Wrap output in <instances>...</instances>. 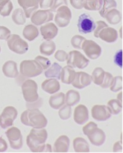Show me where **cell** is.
Masks as SVG:
<instances>
[{
	"mask_svg": "<svg viewBox=\"0 0 123 153\" xmlns=\"http://www.w3.org/2000/svg\"><path fill=\"white\" fill-rule=\"evenodd\" d=\"M47 138L48 133L45 129L33 128L27 137V145L32 152H45Z\"/></svg>",
	"mask_w": 123,
	"mask_h": 153,
	"instance_id": "obj_1",
	"label": "cell"
},
{
	"mask_svg": "<svg viewBox=\"0 0 123 153\" xmlns=\"http://www.w3.org/2000/svg\"><path fill=\"white\" fill-rule=\"evenodd\" d=\"M21 120L24 125L34 128H45L48 123L43 113L37 108L28 109L24 111L21 114Z\"/></svg>",
	"mask_w": 123,
	"mask_h": 153,
	"instance_id": "obj_2",
	"label": "cell"
},
{
	"mask_svg": "<svg viewBox=\"0 0 123 153\" xmlns=\"http://www.w3.org/2000/svg\"><path fill=\"white\" fill-rule=\"evenodd\" d=\"M82 131L84 135L87 136L92 144L96 146H101L106 140L105 133L101 129L98 128L97 124L90 122L85 126Z\"/></svg>",
	"mask_w": 123,
	"mask_h": 153,
	"instance_id": "obj_3",
	"label": "cell"
},
{
	"mask_svg": "<svg viewBox=\"0 0 123 153\" xmlns=\"http://www.w3.org/2000/svg\"><path fill=\"white\" fill-rule=\"evenodd\" d=\"M41 65L35 60H25L20 64V72L26 77H35L43 72Z\"/></svg>",
	"mask_w": 123,
	"mask_h": 153,
	"instance_id": "obj_4",
	"label": "cell"
},
{
	"mask_svg": "<svg viewBox=\"0 0 123 153\" xmlns=\"http://www.w3.org/2000/svg\"><path fill=\"white\" fill-rule=\"evenodd\" d=\"M22 92L25 101L28 103H33L39 100L38 85L33 80H27L22 85Z\"/></svg>",
	"mask_w": 123,
	"mask_h": 153,
	"instance_id": "obj_5",
	"label": "cell"
},
{
	"mask_svg": "<svg viewBox=\"0 0 123 153\" xmlns=\"http://www.w3.org/2000/svg\"><path fill=\"white\" fill-rule=\"evenodd\" d=\"M8 48L13 52L18 54H24L29 50V45L17 34H13L6 40Z\"/></svg>",
	"mask_w": 123,
	"mask_h": 153,
	"instance_id": "obj_6",
	"label": "cell"
},
{
	"mask_svg": "<svg viewBox=\"0 0 123 153\" xmlns=\"http://www.w3.org/2000/svg\"><path fill=\"white\" fill-rule=\"evenodd\" d=\"M89 62L90 61L79 51L74 50L68 54L67 64L72 68L85 69L89 65Z\"/></svg>",
	"mask_w": 123,
	"mask_h": 153,
	"instance_id": "obj_7",
	"label": "cell"
},
{
	"mask_svg": "<svg viewBox=\"0 0 123 153\" xmlns=\"http://www.w3.org/2000/svg\"><path fill=\"white\" fill-rule=\"evenodd\" d=\"M17 116V109L13 106H7L0 115V127L3 129L13 125L14 121Z\"/></svg>",
	"mask_w": 123,
	"mask_h": 153,
	"instance_id": "obj_8",
	"label": "cell"
},
{
	"mask_svg": "<svg viewBox=\"0 0 123 153\" xmlns=\"http://www.w3.org/2000/svg\"><path fill=\"white\" fill-rule=\"evenodd\" d=\"M71 19L72 13L71 9L68 6H62L56 11L54 21L59 27L63 28L67 27L69 24Z\"/></svg>",
	"mask_w": 123,
	"mask_h": 153,
	"instance_id": "obj_9",
	"label": "cell"
},
{
	"mask_svg": "<svg viewBox=\"0 0 123 153\" xmlns=\"http://www.w3.org/2000/svg\"><path fill=\"white\" fill-rule=\"evenodd\" d=\"M78 27L81 33L87 34L94 31L96 24L89 14L83 13L79 17Z\"/></svg>",
	"mask_w": 123,
	"mask_h": 153,
	"instance_id": "obj_10",
	"label": "cell"
},
{
	"mask_svg": "<svg viewBox=\"0 0 123 153\" xmlns=\"http://www.w3.org/2000/svg\"><path fill=\"white\" fill-rule=\"evenodd\" d=\"M5 133L11 148L17 150L22 147L23 138L21 131L18 128L13 127L9 128Z\"/></svg>",
	"mask_w": 123,
	"mask_h": 153,
	"instance_id": "obj_11",
	"label": "cell"
},
{
	"mask_svg": "<svg viewBox=\"0 0 123 153\" xmlns=\"http://www.w3.org/2000/svg\"><path fill=\"white\" fill-rule=\"evenodd\" d=\"M82 49L86 55L91 59L98 58L101 54V47L93 40H85L82 43Z\"/></svg>",
	"mask_w": 123,
	"mask_h": 153,
	"instance_id": "obj_12",
	"label": "cell"
},
{
	"mask_svg": "<svg viewBox=\"0 0 123 153\" xmlns=\"http://www.w3.org/2000/svg\"><path fill=\"white\" fill-rule=\"evenodd\" d=\"M31 22L35 25H41L53 21L54 14L50 9L38 10L31 16Z\"/></svg>",
	"mask_w": 123,
	"mask_h": 153,
	"instance_id": "obj_13",
	"label": "cell"
},
{
	"mask_svg": "<svg viewBox=\"0 0 123 153\" xmlns=\"http://www.w3.org/2000/svg\"><path fill=\"white\" fill-rule=\"evenodd\" d=\"M92 117L97 121H106L111 116V114L105 105H95L91 111Z\"/></svg>",
	"mask_w": 123,
	"mask_h": 153,
	"instance_id": "obj_14",
	"label": "cell"
},
{
	"mask_svg": "<svg viewBox=\"0 0 123 153\" xmlns=\"http://www.w3.org/2000/svg\"><path fill=\"white\" fill-rule=\"evenodd\" d=\"M91 76L83 72H78L75 74V79L71 83L74 87L78 89H82L91 84Z\"/></svg>",
	"mask_w": 123,
	"mask_h": 153,
	"instance_id": "obj_15",
	"label": "cell"
},
{
	"mask_svg": "<svg viewBox=\"0 0 123 153\" xmlns=\"http://www.w3.org/2000/svg\"><path fill=\"white\" fill-rule=\"evenodd\" d=\"M40 0H17L18 4L23 8L25 17L30 18L39 7Z\"/></svg>",
	"mask_w": 123,
	"mask_h": 153,
	"instance_id": "obj_16",
	"label": "cell"
},
{
	"mask_svg": "<svg viewBox=\"0 0 123 153\" xmlns=\"http://www.w3.org/2000/svg\"><path fill=\"white\" fill-rule=\"evenodd\" d=\"M89 119V111L87 108L83 104H80L74 109V120L79 125H83Z\"/></svg>",
	"mask_w": 123,
	"mask_h": 153,
	"instance_id": "obj_17",
	"label": "cell"
},
{
	"mask_svg": "<svg viewBox=\"0 0 123 153\" xmlns=\"http://www.w3.org/2000/svg\"><path fill=\"white\" fill-rule=\"evenodd\" d=\"M40 32L43 39L46 40H51L58 35V28L54 24L50 22L40 27Z\"/></svg>",
	"mask_w": 123,
	"mask_h": 153,
	"instance_id": "obj_18",
	"label": "cell"
},
{
	"mask_svg": "<svg viewBox=\"0 0 123 153\" xmlns=\"http://www.w3.org/2000/svg\"><path fill=\"white\" fill-rule=\"evenodd\" d=\"M118 37V32L112 27H107L103 28L98 34V38L107 43L115 42Z\"/></svg>",
	"mask_w": 123,
	"mask_h": 153,
	"instance_id": "obj_19",
	"label": "cell"
},
{
	"mask_svg": "<svg viewBox=\"0 0 123 153\" xmlns=\"http://www.w3.org/2000/svg\"><path fill=\"white\" fill-rule=\"evenodd\" d=\"M70 145V140L66 135H61L56 140L53 146L54 152H67Z\"/></svg>",
	"mask_w": 123,
	"mask_h": 153,
	"instance_id": "obj_20",
	"label": "cell"
},
{
	"mask_svg": "<svg viewBox=\"0 0 123 153\" xmlns=\"http://www.w3.org/2000/svg\"><path fill=\"white\" fill-rule=\"evenodd\" d=\"M2 71L7 78H16L19 75L17 63L13 61H6L2 67Z\"/></svg>",
	"mask_w": 123,
	"mask_h": 153,
	"instance_id": "obj_21",
	"label": "cell"
},
{
	"mask_svg": "<svg viewBox=\"0 0 123 153\" xmlns=\"http://www.w3.org/2000/svg\"><path fill=\"white\" fill-rule=\"evenodd\" d=\"M42 88L46 93L53 94L60 90V83L55 79H47L42 83Z\"/></svg>",
	"mask_w": 123,
	"mask_h": 153,
	"instance_id": "obj_22",
	"label": "cell"
},
{
	"mask_svg": "<svg viewBox=\"0 0 123 153\" xmlns=\"http://www.w3.org/2000/svg\"><path fill=\"white\" fill-rule=\"evenodd\" d=\"M75 74L76 72L72 67L66 65L62 68L60 79L63 83L71 84L75 79Z\"/></svg>",
	"mask_w": 123,
	"mask_h": 153,
	"instance_id": "obj_23",
	"label": "cell"
},
{
	"mask_svg": "<svg viewBox=\"0 0 123 153\" xmlns=\"http://www.w3.org/2000/svg\"><path fill=\"white\" fill-rule=\"evenodd\" d=\"M73 147L75 152H90V146L88 142L82 137H77L74 140Z\"/></svg>",
	"mask_w": 123,
	"mask_h": 153,
	"instance_id": "obj_24",
	"label": "cell"
},
{
	"mask_svg": "<svg viewBox=\"0 0 123 153\" xmlns=\"http://www.w3.org/2000/svg\"><path fill=\"white\" fill-rule=\"evenodd\" d=\"M65 103V94L63 93H59L54 94L50 98L49 104L51 108L58 109Z\"/></svg>",
	"mask_w": 123,
	"mask_h": 153,
	"instance_id": "obj_25",
	"label": "cell"
},
{
	"mask_svg": "<svg viewBox=\"0 0 123 153\" xmlns=\"http://www.w3.org/2000/svg\"><path fill=\"white\" fill-rule=\"evenodd\" d=\"M104 18L106 19V20L110 24L116 25L121 21L122 15L119 11L116 8H114L108 11Z\"/></svg>",
	"mask_w": 123,
	"mask_h": 153,
	"instance_id": "obj_26",
	"label": "cell"
},
{
	"mask_svg": "<svg viewBox=\"0 0 123 153\" xmlns=\"http://www.w3.org/2000/svg\"><path fill=\"white\" fill-rule=\"evenodd\" d=\"M22 35L26 40L29 42H32L38 37L39 35V32L36 26L29 24L24 27Z\"/></svg>",
	"mask_w": 123,
	"mask_h": 153,
	"instance_id": "obj_27",
	"label": "cell"
},
{
	"mask_svg": "<svg viewBox=\"0 0 123 153\" xmlns=\"http://www.w3.org/2000/svg\"><path fill=\"white\" fill-rule=\"evenodd\" d=\"M62 67L56 62H54L45 72V75L47 78H54L60 79Z\"/></svg>",
	"mask_w": 123,
	"mask_h": 153,
	"instance_id": "obj_28",
	"label": "cell"
},
{
	"mask_svg": "<svg viewBox=\"0 0 123 153\" xmlns=\"http://www.w3.org/2000/svg\"><path fill=\"white\" fill-rule=\"evenodd\" d=\"M81 100V96L78 91L71 90L65 95V102L69 106H74L77 104Z\"/></svg>",
	"mask_w": 123,
	"mask_h": 153,
	"instance_id": "obj_29",
	"label": "cell"
},
{
	"mask_svg": "<svg viewBox=\"0 0 123 153\" xmlns=\"http://www.w3.org/2000/svg\"><path fill=\"white\" fill-rule=\"evenodd\" d=\"M56 50V45L51 40H46L43 42L40 46V51L43 55L50 56L52 55Z\"/></svg>",
	"mask_w": 123,
	"mask_h": 153,
	"instance_id": "obj_30",
	"label": "cell"
},
{
	"mask_svg": "<svg viewBox=\"0 0 123 153\" xmlns=\"http://www.w3.org/2000/svg\"><path fill=\"white\" fill-rule=\"evenodd\" d=\"M12 20L18 25H22L25 23L26 17L22 9L17 8L15 9L12 14Z\"/></svg>",
	"mask_w": 123,
	"mask_h": 153,
	"instance_id": "obj_31",
	"label": "cell"
},
{
	"mask_svg": "<svg viewBox=\"0 0 123 153\" xmlns=\"http://www.w3.org/2000/svg\"><path fill=\"white\" fill-rule=\"evenodd\" d=\"M103 4V0H84L83 7L87 11H99Z\"/></svg>",
	"mask_w": 123,
	"mask_h": 153,
	"instance_id": "obj_32",
	"label": "cell"
},
{
	"mask_svg": "<svg viewBox=\"0 0 123 153\" xmlns=\"http://www.w3.org/2000/svg\"><path fill=\"white\" fill-rule=\"evenodd\" d=\"M117 7V3L115 0H103V4L99 10V14L101 17H105L106 13L112 9Z\"/></svg>",
	"mask_w": 123,
	"mask_h": 153,
	"instance_id": "obj_33",
	"label": "cell"
},
{
	"mask_svg": "<svg viewBox=\"0 0 123 153\" xmlns=\"http://www.w3.org/2000/svg\"><path fill=\"white\" fill-rule=\"evenodd\" d=\"M105 71L101 68H96L95 69L92 74V81L97 85L100 86L102 83L104 76H105Z\"/></svg>",
	"mask_w": 123,
	"mask_h": 153,
	"instance_id": "obj_34",
	"label": "cell"
},
{
	"mask_svg": "<svg viewBox=\"0 0 123 153\" xmlns=\"http://www.w3.org/2000/svg\"><path fill=\"white\" fill-rule=\"evenodd\" d=\"M107 107L111 114L117 115L122 109V103L118 100H111L108 102Z\"/></svg>",
	"mask_w": 123,
	"mask_h": 153,
	"instance_id": "obj_35",
	"label": "cell"
},
{
	"mask_svg": "<svg viewBox=\"0 0 123 153\" xmlns=\"http://www.w3.org/2000/svg\"><path fill=\"white\" fill-rule=\"evenodd\" d=\"M110 88L113 92H118L121 90L122 89V76H115Z\"/></svg>",
	"mask_w": 123,
	"mask_h": 153,
	"instance_id": "obj_36",
	"label": "cell"
},
{
	"mask_svg": "<svg viewBox=\"0 0 123 153\" xmlns=\"http://www.w3.org/2000/svg\"><path fill=\"white\" fill-rule=\"evenodd\" d=\"M13 9V5L11 1L6 3L0 4V15L3 17H7L10 15Z\"/></svg>",
	"mask_w": 123,
	"mask_h": 153,
	"instance_id": "obj_37",
	"label": "cell"
},
{
	"mask_svg": "<svg viewBox=\"0 0 123 153\" xmlns=\"http://www.w3.org/2000/svg\"><path fill=\"white\" fill-rule=\"evenodd\" d=\"M59 116L62 120H68L71 117L72 114V109L71 106L65 105L63 108L60 109L58 112Z\"/></svg>",
	"mask_w": 123,
	"mask_h": 153,
	"instance_id": "obj_38",
	"label": "cell"
},
{
	"mask_svg": "<svg viewBox=\"0 0 123 153\" xmlns=\"http://www.w3.org/2000/svg\"><path fill=\"white\" fill-rule=\"evenodd\" d=\"M86 39L84 37L81 35H74L71 40V43L72 46L76 49L82 50V45L83 42Z\"/></svg>",
	"mask_w": 123,
	"mask_h": 153,
	"instance_id": "obj_39",
	"label": "cell"
},
{
	"mask_svg": "<svg viewBox=\"0 0 123 153\" xmlns=\"http://www.w3.org/2000/svg\"><path fill=\"white\" fill-rule=\"evenodd\" d=\"M35 60L41 65L43 70H46L51 65V61L45 57L38 56L35 57Z\"/></svg>",
	"mask_w": 123,
	"mask_h": 153,
	"instance_id": "obj_40",
	"label": "cell"
},
{
	"mask_svg": "<svg viewBox=\"0 0 123 153\" xmlns=\"http://www.w3.org/2000/svg\"><path fill=\"white\" fill-rule=\"evenodd\" d=\"M113 76L109 72H105V76L102 83L100 85V87L103 88H110L112 82L113 81Z\"/></svg>",
	"mask_w": 123,
	"mask_h": 153,
	"instance_id": "obj_41",
	"label": "cell"
},
{
	"mask_svg": "<svg viewBox=\"0 0 123 153\" xmlns=\"http://www.w3.org/2000/svg\"><path fill=\"white\" fill-rule=\"evenodd\" d=\"M54 57L60 62H65L68 60V54L65 51L58 50L54 54Z\"/></svg>",
	"mask_w": 123,
	"mask_h": 153,
	"instance_id": "obj_42",
	"label": "cell"
},
{
	"mask_svg": "<svg viewBox=\"0 0 123 153\" xmlns=\"http://www.w3.org/2000/svg\"><path fill=\"white\" fill-rule=\"evenodd\" d=\"M62 6H68L67 0H54L53 5L50 7V10L53 13H55Z\"/></svg>",
	"mask_w": 123,
	"mask_h": 153,
	"instance_id": "obj_43",
	"label": "cell"
},
{
	"mask_svg": "<svg viewBox=\"0 0 123 153\" xmlns=\"http://www.w3.org/2000/svg\"><path fill=\"white\" fill-rule=\"evenodd\" d=\"M11 30L4 26H0V40H6L11 35Z\"/></svg>",
	"mask_w": 123,
	"mask_h": 153,
	"instance_id": "obj_44",
	"label": "cell"
},
{
	"mask_svg": "<svg viewBox=\"0 0 123 153\" xmlns=\"http://www.w3.org/2000/svg\"><path fill=\"white\" fill-rule=\"evenodd\" d=\"M108 26V25L104 21H97L96 23L95 28L94 30V36L96 38H98V34L103 29V28L107 27Z\"/></svg>",
	"mask_w": 123,
	"mask_h": 153,
	"instance_id": "obj_45",
	"label": "cell"
},
{
	"mask_svg": "<svg viewBox=\"0 0 123 153\" xmlns=\"http://www.w3.org/2000/svg\"><path fill=\"white\" fill-rule=\"evenodd\" d=\"M71 6L76 9H81L83 7L84 0H69Z\"/></svg>",
	"mask_w": 123,
	"mask_h": 153,
	"instance_id": "obj_46",
	"label": "cell"
},
{
	"mask_svg": "<svg viewBox=\"0 0 123 153\" xmlns=\"http://www.w3.org/2000/svg\"><path fill=\"white\" fill-rule=\"evenodd\" d=\"M122 50L118 51L115 56V62L119 68H122Z\"/></svg>",
	"mask_w": 123,
	"mask_h": 153,
	"instance_id": "obj_47",
	"label": "cell"
},
{
	"mask_svg": "<svg viewBox=\"0 0 123 153\" xmlns=\"http://www.w3.org/2000/svg\"><path fill=\"white\" fill-rule=\"evenodd\" d=\"M54 0H40V6L42 9L50 8L53 5Z\"/></svg>",
	"mask_w": 123,
	"mask_h": 153,
	"instance_id": "obj_48",
	"label": "cell"
},
{
	"mask_svg": "<svg viewBox=\"0 0 123 153\" xmlns=\"http://www.w3.org/2000/svg\"><path fill=\"white\" fill-rule=\"evenodd\" d=\"M7 149V144L5 140L0 138V152H5Z\"/></svg>",
	"mask_w": 123,
	"mask_h": 153,
	"instance_id": "obj_49",
	"label": "cell"
},
{
	"mask_svg": "<svg viewBox=\"0 0 123 153\" xmlns=\"http://www.w3.org/2000/svg\"><path fill=\"white\" fill-rule=\"evenodd\" d=\"M122 151V143L121 141H117L115 143V144L113 146V152H117L119 151Z\"/></svg>",
	"mask_w": 123,
	"mask_h": 153,
	"instance_id": "obj_50",
	"label": "cell"
},
{
	"mask_svg": "<svg viewBox=\"0 0 123 153\" xmlns=\"http://www.w3.org/2000/svg\"><path fill=\"white\" fill-rule=\"evenodd\" d=\"M117 100H118L119 101H120L122 103V92H121V93H119L118 94Z\"/></svg>",
	"mask_w": 123,
	"mask_h": 153,
	"instance_id": "obj_51",
	"label": "cell"
},
{
	"mask_svg": "<svg viewBox=\"0 0 123 153\" xmlns=\"http://www.w3.org/2000/svg\"><path fill=\"white\" fill-rule=\"evenodd\" d=\"M9 1H10V0H0V4H4V3H6Z\"/></svg>",
	"mask_w": 123,
	"mask_h": 153,
	"instance_id": "obj_52",
	"label": "cell"
},
{
	"mask_svg": "<svg viewBox=\"0 0 123 153\" xmlns=\"http://www.w3.org/2000/svg\"><path fill=\"white\" fill-rule=\"evenodd\" d=\"M0 53H1V46H0Z\"/></svg>",
	"mask_w": 123,
	"mask_h": 153,
	"instance_id": "obj_53",
	"label": "cell"
}]
</instances>
